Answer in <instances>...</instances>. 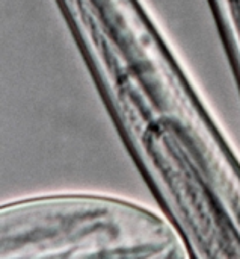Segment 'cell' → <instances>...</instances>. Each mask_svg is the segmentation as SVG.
<instances>
[{"label": "cell", "mask_w": 240, "mask_h": 259, "mask_svg": "<svg viewBox=\"0 0 240 259\" xmlns=\"http://www.w3.org/2000/svg\"><path fill=\"white\" fill-rule=\"evenodd\" d=\"M0 259H189L169 222L103 193H51L0 206Z\"/></svg>", "instance_id": "cell-1"}, {"label": "cell", "mask_w": 240, "mask_h": 259, "mask_svg": "<svg viewBox=\"0 0 240 259\" xmlns=\"http://www.w3.org/2000/svg\"><path fill=\"white\" fill-rule=\"evenodd\" d=\"M240 97V0H207Z\"/></svg>", "instance_id": "cell-2"}]
</instances>
